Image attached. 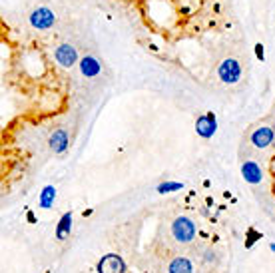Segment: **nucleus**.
Masks as SVG:
<instances>
[{
    "instance_id": "1",
    "label": "nucleus",
    "mask_w": 275,
    "mask_h": 273,
    "mask_svg": "<svg viewBox=\"0 0 275 273\" xmlns=\"http://www.w3.org/2000/svg\"><path fill=\"white\" fill-rule=\"evenodd\" d=\"M217 76L223 84H238L242 78V66L235 58H225L219 68H217Z\"/></svg>"
},
{
    "instance_id": "2",
    "label": "nucleus",
    "mask_w": 275,
    "mask_h": 273,
    "mask_svg": "<svg viewBox=\"0 0 275 273\" xmlns=\"http://www.w3.org/2000/svg\"><path fill=\"white\" fill-rule=\"evenodd\" d=\"M54 22H56V16H54V12H52L50 8H46V6L36 8V10H32V14H30V24H32V28H36V30H48V28L54 26Z\"/></svg>"
},
{
    "instance_id": "3",
    "label": "nucleus",
    "mask_w": 275,
    "mask_h": 273,
    "mask_svg": "<svg viewBox=\"0 0 275 273\" xmlns=\"http://www.w3.org/2000/svg\"><path fill=\"white\" fill-rule=\"evenodd\" d=\"M172 233H174V238H176L178 242L187 243V242H191L193 236H195V225H193V221L187 219V217H178V219L172 223Z\"/></svg>"
},
{
    "instance_id": "4",
    "label": "nucleus",
    "mask_w": 275,
    "mask_h": 273,
    "mask_svg": "<svg viewBox=\"0 0 275 273\" xmlns=\"http://www.w3.org/2000/svg\"><path fill=\"white\" fill-rule=\"evenodd\" d=\"M126 271V265H124V259L116 253H108L100 259L98 263V273H124Z\"/></svg>"
},
{
    "instance_id": "5",
    "label": "nucleus",
    "mask_w": 275,
    "mask_h": 273,
    "mask_svg": "<svg viewBox=\"0 0 275 273\" xmlns=\"http://www.w3.org/2000/svg\"><path fill=\"white\" fill-rule=\"evenodd\" d=\"M217 130V120H215V116L214 112H208L204 116H200L198 120H195V132H198L202 138H212Z\"/></svg>"
},
{
    "instance_id": "6",
    "label": "nucleus",
    "mask_w": 275,
    "mask_h": 273,
    "mask_svg": "<svg viewBox=\"0 0 275 273\" xmlns=\"http://www.w3.org/2000/svg\"><path fill=\"white\" fill-rule=\"evenodd\" d=\"M54 58H56V62H58L60 66L72 68V66L78 62V52H76V48H74L72 44H60V46L56 48V52H54Z\"/></svg>"
},
{
    "instance_id": "7",
    "label": "nucleus",
    "mask_w": 275,
    "mask_h": 273,
    "mask_svg": "<svg viewBox=\"0 0 275 273\" xmlns=\"http://www.w3.org/2000/svg\"><path fill=\"white\" fill-rule=\"evenodd\" d=\"M273 138H275V132L271 128H257L253 134H251V144L259 150L267 148L273 144Z\"/></svg>"
},
{
    "instance_id": "8",
    "label": "nucleus",
    "mask_w": 275,
    "mask_h": 273,
    "mask_svg": "<svg viewBox=\"0 0 275 273\" xmlns=\"http://www.w3.org/2000/svg\"><path fill=\"white\" fill-rule=\"evenodd\" d=\"M80 72L86 76V78H96L100 72H102V66L98 62V58L94 56H84L80 60Z\"/></svg>"
},
{
    "instance_id": "9",
    "label": "nucleus",
    "mask_w": 275,
    "mask_h": 273,
    "mask_svg": "<svg viewBox=\"0 0 275 273\" xmlns=\"http://www.w3.org/2000/svg\"><path fill=\"white\" fill-rule=\"evenodd\" d=\"M48 144H50V148H52L54 153H62V152H66V148H68V134H66L64 130H56V132L50 136Z\"/></svg>"
},
{
    "instance_id": "10",
    "label": "nucleus",
    "mask_w": 275,
    "mask_h": 273,
    "mask_svg": "<svg viewBox=\"0 0 275 273\" xmlns=\"http://www.w3.org/2000/svg\"><path fill=\"white\" fill-rule=\"evenodd\" d=\"M242 174H244V178H245V182H249V183H259L261 182V168L255 164V162H245L244 166H242Z\"/></svg>"
},
{
    "instance_id": "11",
    "label": "nucleus",
    "mask_w": 275,
    "mask_h": 273,
    "mask_svg": "<svg viewBox=\"0 0 275 273\" xmlns=\"http://www.w3.org/2000/svg\"><path fill=\"white\" fill-rule=\"evenodd\" d=\"M54 200H56V187H54V185H46V187L42 189V193H40L38 206L44 208V210H48V208H52Z\"/></svg>"
},
{
    "instance_id": "12",
    "label": "nucleus",
    "mask_w": 275,
    "mask_h": 273,
    "mask_svg": "<svg viewBox=\"0 0 275 273\" xmlns=\"http://www.w3.org/2000/svg\"><path fill=\"white\" fill-rule=\"evenodd\" d=\"M70 229H72V213H64L56 225V238L64 240L66 236H70Z\"/></svg>"
},
{
    "instance_id": "13",
    "label": "nucleus",
    "mask_w": 275,
    "mask_h": 273,
    "mask_svg": "<svg viewBox=\"0 0 275 273\" xmlns=\"http://www.w3.org/2000/svg\"><path fill=\"white\" fill-rule=\"evenodd\" d=\"M191 271H193V267H191L189 259H185V257H178L170 263V273H191Z\"/></svg>"
},
{
    "instance_id": "14",
    "label": "nucleus",
    "mask_w": 275,
    "mask_h": 273,
    "mask_svg": "<svg viewBox=\"0 0 275 273\" xmlns=\"http://www.w3.org/2000/svg\"><path fill=\"white\" fill-rule=\"evenodd\" d=\"M182 187H183V183H180V182H166V183L158 185V191L160 193H170V191H180Z\"/></svg>"
},
{
    "instance_id": "15",
    "label": "nucleus",
    "mask_w": 275,
    "mask_h": 273,
    "mask_svg": "<svg viewBox=\"0 0 275 273\" xmlns=\"http://www.w3.org/2000/svg\"><path fill=\"white\" fill-rule=\"evenodd\" d=\"M255 54H257V58H259V60H263V46H261V44H257V46H255Z\"/></svg>"
},
{
    "instance_id": "16",
    "label": "nucleus",
    "mask_w": 275,
    "mask_h": 273,
    "mask_svg": "<svg viewBox=\"0 0 275 273\" xmlns=\"http://www.w3.org/2000/svg\"><path fill=\"white\" fill-rule=\"evenodd\" d=\"M271 249H273V251H275V243H271Z\"/></svg>"
},
{
    "instance_id": "17",
    "label": "nucleus",
    "mask_w": 275,
    "mask_h": 273,
    "mask_svg": "<svg viewBox=\"0 0 275 273\" xmlns=\"http://www.w3.org/2000/svg\"><path fill=\"white\" fill-rule=\"evenodd\" d=\"M273 128H275V126H273Z\"/></svg>"
}]
</instances>
